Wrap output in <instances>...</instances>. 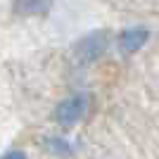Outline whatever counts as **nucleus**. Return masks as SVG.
I'll return each mask as SVG.
<instances>
[{
  "instance_id": "5",
  "label": "nucleus",
  "mask_w": 159,
  "mask_h": 159,
  "mask_svg": "<svg viewBox=\"0 0 159 159\" xmlns=\"http://www.w3.org/2000/svg\"><path fill=\"white\" fill-rule=\"evenodd\" d=\"M48 145L52 147V150H60L62 154H71L69 145H64V140H60V138H52V140H48Z\"/></svg>"
},
{
  "instance_id": "4",
  "label": "nucleus",
  "mask_w": 159,
  "mask_h": 159,
  "mask_svg": "<svg viewBox=\"0 0 159 159\" xmlns=\"http://www.w3.org/2000/svg\"><path fill=\"white\" fill-rule=\"evenodd\" d=\"M55 0H14L12 10L21 17H31V14H45L52 7Z\"/></svg>"
},
{
  "instance_id": "3",
  "label": "nucleus",
  "mask_w": 159,
  "mask_h": 159,
  "mask_svg": "<svg viewBox=\"0 0 159 159\" xmlns=\"http://www.w3.org/2000/svg\"><path fill=\"white\" fill-rule=\"evenodd\" d=\"M150 38V31L145 26H133V29H126V31L119 36V50L121 52H138L140 48L147 43Z\"/></svg>"
},
{
  "instance_id": "1",
  "label": "nucleus",
  "mask_w": 159,
  "mask_h": 159,
  "mask_svg": "<svg viewBox=\"0 0 159 159\" xmlns=\"http://www.w3.org/2000/svg\"><path fill=\"white\" fill-rule=\"evenodd\" d=\"M88 109V95L79 93V95H71V98H66L64 102L57 105L55 109V119L60 126H76L81 119H83V114Z\"/></svg>"
},
{
  "instance_id": "2",
  "label": "nucleus",
  "mask_w": 159,
  "mask_h": 159,
  "mask_svg": "<svg viewBox=\"0 0 159 159\" xmlns=\"http://www.w3.org/2000/svg\"><path fill=\"white\" fill-rule=\"evenodd\" d=\"M107 43H109L107 31H93V33H88V36H83L74 45V52H76V57L81 62H95L105 55Z\"/></svg>"
},
{
  "instance_id": "6",
  "label": "nucleus",
  "mask_w": 159,
  "mask_h": 159,
  "mask_svg": "<svg viewBox=\"0 0 159 159\" xmlns=\"http://www.w3.org/2000/svg\"><path fill=\"white\" fill-rule=\"evenodd\" d=\"M2 157H17V159H24V157H26V152H21V150H10V152H5Z\"/></svg>"
}]
</instances>
